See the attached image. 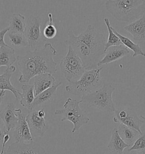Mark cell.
<instances>
[{
	"instance_id": "34",
	"label": "cell",
	"mask_w": 145,
	"mask_h": 154,
	"mask_svg": "<svg viewBox=\"0 0 145 154\" xmlns=\"http://www.w3.org/2000/svg\"><path fill=\"white\" fill-rule=\"evenodd\" d=\"M140 154V153H139V152H136V151H127V152L125 153V154Z\"/></svg>"
},
{
	"instance_id": "32",
	"label": "cell",
	"mask_w": 145,
	"mask_h": 154,
	"mask_svg": "<svg viewBox=\"0 0 145 154\" xmlns=\"http://www.w3.org/2000/svg\"><path fill=\"white\" fill-rule=\"evenodd\" d=\"M5 95V91H0V110H1V107L2 103V102L4 100Z\"/></svg>"
},
{
	"instance_id": "8",
	"label": "cell",
	"mask_w": 145,
	"mask_h": 154,
	"mask_svg": "<svg viewBox=\"0 0 145 154\" xmlns=\"http://www.w3.org/2000/svg\"><path fill=\"white\" fill-rule=\"evenodd\" d=\"M113 122L122 124L142 133L140 127L144 123L143 120L138 116L134 109L131 108H120L116 109L114 112Z\"/></svg>"
},
{
	"instance_id": "23",
	"label": "cell",
	"mask_w": 145,
	"mask_h": 154,
	"mask_svg": "<svg viewBox=\"0 0 145 154\" xmlns=\"http://www.w3.org/2000/svg\"><path fill=\"white\" fill-rule=\"evenodd\" d=\"M26 23L25 17L21 14H13L9 22V32L24 33Z\"/></svg>"
},
{
	"instance_id": "3",
	"label": "cell",
	"mask_w": 145,
	"mask_h": 154,
	"mask_svg": "<svg viewBox=\"0 0 145 154\" xmlns=\"http://www.w3.org/2000/svg\"><path fill=\"white\" fill-rule=\"evenodd\" d=\"M106 9L118 21L134 22L145 13V0H109Z\"/></svg>"
},
{
	"instance_id": "35",
	"label": "cell",
	"mask_w": 145,
	"mask_h": 154,
	"mask_svg": "<svg viewBox=\"0 0 145 154\" xmlns=\"http://www.w3.org/2000/svg\"><path fill=\"white\" fill-rule=\"evenodd\" d=\"M140 118L143 120V122L145 124V116H142V115H141L140 116Z\"/></svg>"
},
{
	"instance_id": "20",
	"label": "cell",
	"mask_w": 145,
	"mask_h": 154,
	"mask_svg": "<svg viewBox=\"0 0 145 154\" xmlns=\"http://www.w3.org/2000/svg\"><path fill=\"white\" fill-rule=\"evenodd\" d=\"M118 129L121 138L130 147L133 145L136 140L142 134V133H140L136 129L127 127L122 124H119Z\"/></svg>"
},
{
	"instance_id": "6",
	"label": "cell",
	"mask_w": 145,
	"mask_h": 154,
	"mask_svg": "<svg viewBox=\"0 0 145 154\" xmlns=\"http://www.w3.org/2000/svg\"><path fill=\"white\" fill-rule=\"evenodd\" d=\"M81 103V100L69 98L63 104V108L56 109L54 112L55 115L62 116L61 122L68 120L72 122V133L79 130L90 121V118L86 111L81 109L79 106Z\"/></svg>"
},
{
	"instance_id": "21",
	"label": "cell",
	"mask_w": 145,
	"mask_h": 154,
	"mask_svg": "<svg viewBox=\"0 0 145 154\" xmlns=\"http://www.w3.org/2000/svg\"><path fill=\"white\" fill-rule=\"evenodd\" d=\"M22 93L21 94L19 100L20 104L24 108L30 111L31 104L35 98L34 85L28 84H24L22 86Z\"/></svg>"
},
{
	"instance_id": "33",
	"label": "cell",
	"mask_w": 145,
	"mask_h": 154,
	"mask_svg": "<svg viewBox=\"0 0 145 154\" xmlns=\"http://www.w3.org/2000/svg\"><path fill=\"white\" fill-rule=\"evenodd\" d=\"M38 115L41 118H45V112L43 109H41L38 110Z\"/></svg>"
},
{
	"instance_id": "22",
	"label": "cell",
	"mask_w": 145,
	"mask_h": 154,
	"mask_svg": "<svg viewBox=\"0 0 145 154\" xmlns=\"http://www.w3.org/2000/svg\"><path fill=\"white\" fill-rule=\"evenodd\" d=\"M17 60L15 50L12 47L8 45L0 48V67L6 66L9 68Z\"/></svg>"
},
{
	"instance_id": "26",
	"label": "cell",
	"mask_w": 145,
	"mask_h": 154,
	"mask_svg": "<svg viewBox=\"0 0 145 154\" xmlns=\"http://www.w3.org/2000/svg\"><path fill=\"white\" fill-rule=\"evenodd\" d=\"M8 33L10 42L14 48H21L28 46L27 38L24 33L13 32H8Z\"/></svg>"
},
{
	"instance_id": "29",
	"label": "cell",
	"mask_w": 145,
	"mask_h": 154,
	"mask_svg": "<svg viewBox=\"0 0 145 154\" xmlns=\"http://www.w3.org/2000/svg\"><path fill=\"white\" fill-rule=\"evenodd\" d=\"M9 32V28H5L0 31V48L5 46L8 45L4 41V37L5 35Z\"/></svg>"
},
{
	"instance_id": "24",
	"label": "cell",
	"mask_w": 145,
	"mask_h": 154,
	"mask_svg": "<svg viewBox=\"0 0 145 154\" xmlns=\"http://www.w3.org/2000/svg\"><path fill=\"white\" fill-rule=\"evenodd\" d=\"M112 29H113V32L120 39V40L122 42V45L126 46L127 49H130L131 51H133V58H136L138 55H141L143 57H145V53L143 52L142 49L140 48L139 44L134 43L129 38H127V37L124 36H122V35L120 34L115 28H112Z\"/></svg>"
},
{
	"instance_id": "9",
	"label": "cell",
	"mask_w": 145,
	"mask_h": 154,
	"mask_svg": "<svg viewBox=\"0 0 145 154\" xmlns=\"http://www.w3.org/2000/svg\"><path fill=\"white\" fill-rule=\"evenodd\" d=\"M41 22V19L39 17L31 16L27 19L24 35L27 38L28 46L35 49L40 41Z\"/></svg>"
},
{
	"instance_id": "4",
	"label": "cell",
	"mask_w": 145,
	"mask_h": 154,
	"mask_svg": "<svg viewBox=\"0 0 145 154\" xmlns=\"http://www.w3.org/2000/svg\"><path fill=\"white\" fill-rule=\"evenodd\" d=\"M103 66L91 70H86L80 79L69 82L65 91L78 97H83L98 90L102 85L101 71Z\"/></svg>"
},
{
	"instance_id": "30",
	"label": "cell",
	"mask_w": 145,
	"mask_h": 154,
	"mask_svg": "<svg viewBox=\"0 0 145 154\" xmlns=\"http://www.w3.org/2000/svg\"><path fill=\"white\" fill-rule=\"evenodd\" d=\"M6 134H8V133L5 127L4 124L0 118V140H3L5 135Z\"/></svg>"
},
{
	"instance_id": "10",
	"label": "cell",
	"mask_w": 145,
	"mask_h": 154,
	"mask_svg": "<svg viewBox=\"0 0 145 154\" xmlns=\"http://www.w3.org/2000/svg\"><path fill=\"white\" fill-rule=\"evenodd\" d=\"M26 121L32 138L43 137L49 128L45 118H41L38 115V109L30 111L26 116Z\"/></svg>"
},
{
	"instance_id": "36",
	"label": "cell",
	"mask_w": 145,
	"mask_h": 154,
	"mask_svg": "<svg viewBox=\"0 0 145 154\" xmlns=\"http://www.w3.org/2000/svg\"><path fill=\"white\" fill-rule=\"evenodd\" d=\"M1 147H2V146L0 145V154H1Z\"/></svg>"
},
{
	"instance_id": "25",
	"label": "cell",
	"mask_w": 145,
	"mask_h": 154,
	"mask_svg": "<svg viewBox=\"0 0 145 154\" xmlns=\"http://www.w3.org/2000/svg\"><path fill=\"white\" fill-rule=\"evenodd\" d=\"M104 22L107 26L109 33L108 40L106 42L105 48V50H104L105 53L109 48L112 47V46H115L121 45L122 44L120 39L113 32V29H112L113 27L111 26L108 19L104 18Z\"/></svg>"
},
{
	"instance_id": "11",
	"label": "cell",
	"mask_w": 145,
	"mask_h": 154,
	"mask_svg": "<svg viewBox=\"0 0 145 154\" xmlns=\"http://www.w3.org/2000/svg\"><path fill=\"white\" fill-rule=\"evenodd\" d=\"M4 154H47L45 149L36 142L29 143L14 142L9 146Z\"/></svg>"
},
{
	"instance_id": "13",
	"label": "cell",
	"mask_w": 145,
	"mask_h": 154,
	"mask_svg": "<svg viewBox=\"0 0 145 154\" xmlns=\"http://www.w3.org/2000/svg\"><path fill=\"white\" fill-rule=\"evenodd\" d=\"M13 136L16 142H32V137L26 121V116L23 115L22 110L18 113V122L14 131Z\"/></svg>"
},
{
	"instance_id": "7",
	"label": "cell",
	"mask_w": 145,
	"mask_h": 154,
	"mask_svg": "<svg viewBox=\"0 0 145 154\" xmlns=\"http://www.w3.org/2000/svg\"><path fill=\"white\" fill-rule=\"evenodd\" d=\"M61 71L69 82L78 80L86 71L81 60L70 46L68 53L60 62Z\"/></svg>"
},
{
	"instance_id": "1",
	"label": "cell",
	"mask_w": 145,
	"mask_h": 154,
	"mask_svg": "<svg viewBox=\"0 0 145 154\" xmlns=\"http://www.w3.org/2000/svg\"><path fill=\"white\" fill-rule=\"evenodd\" d=\"M69 39L65 41L70 46L81 60L86 70L97 68L98 64L105 53L106 39L103 35L91 25H89L85 31L78 36L72 32H68Z\"/></svg>"
},
{
	"instance_id": "27",
	"label": "cell",
	"mask_w": 145,
	"mask_h": 154,
	"mask_svg": "<svg viewBox=\"0 0 145 154\" xmlns=\"http://www.w3.org/2000/svg\"><path fill=\"white\" fill-rule=\"evenodd\" d=\"M48 18L50 20L43 29V36L48 39H52L56 36L57 31L53 23V15L50 13L48 14Z\"/></svg>"
},
{
	"instance_id": "5",
	"label": "cell",
	"mask_w": 145,
	"mask_h": 154,
	"mask_svg": "<svg viewBox=\"0 0 145 154\" xmlns=\"http://www.w3.org/2000/svg\"><path fill=\"white\" fill-rule=\"evenodd\" d=\"M115 88L110 83H105L98 90L82 97V103L89 107H93L108 113H114L115 104L112 99V94Z\"/></svg>"
},
{
	"instance_id": "16",
	"label": "cell",
	"mask_w": 145,
	"mask_h": 154,
	"mask_svg": "<svg viewBox=\"0 0 145 154\" xmlns=\"http://www.w3.org/2000/svg\"><path fill=\"white\" fill-rule=\"evenodd\" d=\"M17 70L14 66H11L7 68L4 73L0 75V90L1 91H8L11 92L17 101L20 100L21 93L11 84L10 79L13 73Z\"/></svg>"
},
{
	"instance_id": "17",
	"label": "cell",
	"mask_w": 145,
	"mask_h": 154,
	"mask_svg": "<svg viewBox=\"0 0 145 154\" xmlns=\"http://www.w3.org/2000/svg\"><path fill=\"white\" fill-rule=\"evenodd\" d=\"M56 83V79L52 74L43 73L36 76L34 77L33 85L35 97L53 86Z\"/></svg>"
},
{
	"instance_id": "12",
	"label": "cell",
	"mask_w": 145,
	"mask_h": 154,
	"mask_svg": "<svg viewBox=\"0 0 145 154\" xmlns=\"http://www.w3.org/2000/svg\"><path fill=\"white\" fill-rule=\"evenodd\" d=\"M21 111L17 109L12 102H8L4 108L0 110V118L4 124L7 133L15 128L18 122V113Z\"/></svg>"
},
{
	"instance_id": "28",
	"label": "cell",
	"mask_w": 145,
	"mask_h": 154,
	"mask_svg": "<svg viewBox=\"0 0 145 154\" xmlns=\"http://www.w3.org/2000/svg\"><path fill=\"white\" fill-rule=\"evenodd\" d=\"M127 151H136L140 154H145V132L142 133L133 145L127 149Z\"/></svg>"
},
{
	"instance_id": "14",
	"label": "cell",
	"mask_w": 145,
	"mask_h": 154,
	"mask_svg": "<svg viewBox=\"0 0 145 154\" xmlns=\"http://www.w3.org/2000/svg\"><path fill=\"white\" fill-rule=\"evenodd\" d=\"M107 51L103 58L101 59L98 64V67L121 59L129 53V49L123 45L111 47Z\"/></svg>"
},
{
	"instance_id": "2",
	"label": "cell",
	"mask_w": 145,
	"mask_h": 154,
	"mask_svg": "<svg viewBox=\"0 0 145 154\" xmlns=\"http://www.w3.org/2000/svg\"><path fill=\"white\" fill-rule=\"evenodd\" d=\"M57 53V50L50 43H46L43 46L28 51L23 56L18 55L17 61L21 73L18 82L25 84L41 74L55 73L57 69L53 57Z\"/></svg>"
},
{
	"instance_id": "18",
	"label": "cell",
	"mask_w": 145,
	"mask_h": 154,
	"mask_svg": "<svg viewBox=\"0 0 145 154\" xmlns=\"http://www.w3.org/2000/svg\"><path fill=\"white\" fill-rule=\"evenodd\" d=\"M124 29L131 35L134 40L145 41V15L126 26Z\"/></svg>"
},
{
	"instance_id": "15",
	"label": "cell",
	"mask_w": 145,
	"mask_h": 154,
	"mask_svg": "<svg viewBox=\"0 0 145 154\" xmlns=\"http://www.w3.org/2000/svg\"><path fill=\"white\" fill-rule=\"evenodd\" d=\"M62 84L61 82H57L53 86L35 97L30 111L37 109L39 107L50 103L54 99L57 88L61 85Z\"/></svg>"
},
{
	"instance_id": "19",
	"label": "cell",
	"mask_w": 145,
	"mask_h": 154,
	"mask_svg": "<svg viewBox=\"0 0 145 154\" xmlns=\"http://www.w3.org/2000/svg\"><path fill=\"white\" fill-rule=\"evenodd\" d=\"M129 147L119 135L118 128H114L112 131L111 140L107 145L109 151L113 154H123L124 149Z\"/></svg>"
},
{
	"instance_id": "31",
	"label": "cell",
	"mask_w": 145,
	"mask_h": 154,
	"mask_svg": "<svg viewBox=\"0 0 145 154\" xmlns=\"http://www.w3.org/2000/svg\"><path fill=\"white\" fill-rule=\"evenodd\" d=\"M10 135L9 134V133L5 134L3 138V140H2V147H1V154H4V149L5 147H6V145L7 144V143L8 142V141L10 140Z\"/></svg>"
}]
</instances>
